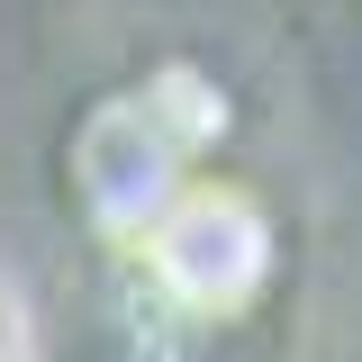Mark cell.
Instances as JSON below:
<instances>
[{"mask_svg":"<svg viewBox=\"0 0 362 362\" xmlns=\"http://www.w3.org/2000/svg\"><path fill=\"white\" fill-rule=\"evenodd\" d=\"M0 362H28V317H18V290L0 281Z\"/></svg>","mask_w":362,"mask_h":362,"instance_id":"cell-3","label":"cell"},{"mask_svg":"<svg viewBox=\"0 0 362 362\" xmlns=\"http://www.w3.org/2000/svg\"><path fill=\"white\" fill-rule=\"evenodd\" d=\"M190 173H209V163H190L173 136H163V118L136 100V82L109 90V100H90V118L73 127V199H82L90 235H100L109 254H118Z\"/></svg>","mask_w":362,"mask_h":362,"instance_id":"cell-2","label":"cell"},{"mask_svg":"<svg viewBox=\"0 0 362 362\" xmlns=\"http://www.w3.org/2000/svg\"><path fill=\"white\" fill-rule=\"evenodd\" d=\"M281 254H290V226H281V199L245 173H190L118 245L136 299L154 326H181V335H226L272 299L281 281Z\"/></svg>","mask_w":362,"mask_h":362,"instance_id":"cell-1","label":"cell"}]
</instances>
